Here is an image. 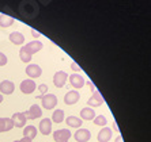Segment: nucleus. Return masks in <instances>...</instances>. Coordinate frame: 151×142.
Instances as JSON below:
<instances>
[{
	"label": "nucleus",
	"instance_id": "26",
	"mask_svg": "<svg viewBox=\"0 0 151 142\" xmlns=\"http://www.w3.org/2000/svg\"><path fill=\"white\" fill-rule=\"evenodd\" d=\"M7 55L4 54V53L0 52V66H6L7 65Z\"/></svg>",
	"mask_w": 151,
	"mask_h": 142
},
{
	"label": "nucleus",
	"instance_id": "14",
	"mask_svg": "<svg viewBox=\"0 0 151 142\" xmlns=\"http://www.w3.org/2000/svg\"><path fill=\"white\" fill-rule=\"evenodd\" d=\"M40 133L42 135H49L52 133V121L49 118H45L40 122Z\"/></svg>",
	"mask_w": 151,
	"mask_h": 142
},
{
	"label": "nucleus",
	"instance_id": "28",
	"mask_svg": "<svg viewBox=\"0 0 151 142\" xmlns=\"http://www.w3.org/2000/svg\"><path fill=\"white\" fill-rule=\"evenodd\" d=\"M6 131V118H0V133Z\"/></svg>",
	"mask_w": 151,
	"mask_h": 142
},
{
	"label": "nucleus",
	"instance_id": "4",
	"mask_svg": "<svg viewBox=\"0 0 151 142\" xmlns=\"http://www.w3.org/2000/svg\"><path fill=\"white\" fill-rule=\"evenodd\" d=\"M21 92L22 94H25V95H30L33 94L35 91V88H37V84L34 83V80L32 79H27V80H23L21 83Z\"/></svg>",
	"mask_w": 151,
	"mask_h": 142
},
{
	"label": "nucleus",
	"instance_id": "5",
	"mask_svg": "<svg viewBox=\"0 0 151 142\" xmlns=\"http://www.w3.org/2000/svg\"><path fill=\"white\" fill-rule=\"evenodd\" d=\"M71 138V131L68 129H60L53 133V139L55 142H68Z\"/></svg>",
	"mask_w": 151,
	"mask_h": 142
},
{
	"label": "nucleus",
	"instance_id": "27",
	"mask_svg": "<svg viewBox=\"0 0 151 142\" xmlns=\"http://www.w3.org/2000/svg\"><path fill=\"white\" fill-rule=\"evenodd\" d=\"M71 69L74 70V72H76V73H81L82 72V69H81V66L78 65L76 62H71Z\"/></svg>",
	"mask_w": 151,
	"mask_h": 142
},
{
	"label": "nucleus",
	"instance_id": "17",
	"mask_svg": "<svg viewBox=\"0 0 151 142\" xmlns=\"http://www.w3.org/2000/svg\"><path fill=\"white\" fill-rule=\"evenodd\" d=\"M97 116L95 111L90 107H84L81 110V119L82 121H93Z\"/></svg>",
	"mask_w": 151,
	"mask_h": 142
},
{
	"label": "nucleus",
	"instance_id": "35",
	"mask_svg": "<svg viewBox=\"0 0 151 142\" xmlns=\"http://www.w3.org/2000/svg\"><path fill=\"white\" fill-rule=\"evenodd\" d=\"M12 142H19V141H12Z\"/></svg>",
	"mask_w": 151,
	"mask_h": 142
},
{
	"label": "nucleus",
	"instance_id": "33",
	"mask_svg": "<svg viewBox=\"0 0 151 142\" xmlns=\"http://www.w3.org/2000/svg\"><path fill=\"white\" fill-rule=\"evenodd\" d=\"M19 142H33V141L29 138H22V139H19Z\"/></svg>",
	"mask_w": 151,
	"mask_h": 142
},
{
	"label": "nucleus",
	"instance_id": "8",
	"mask_svg": "<svg viewBox=\"0 0 151 142\" xmlns=\"http://www.w3.org/2000/svg\"><path fill=\"white\" fill-rule=\"evenodd\" d=\"M75 141L76 142H88L91 138V133L87 129H78L74 134Z\"/></svg>",
	"mask_w": 151,
	"mask_h": 142
},
{
	"label": "nucleus",
	"instance_id": "10",
	"mask_svg": "<svg viewBox=\"0 0 151 142\" xmlns=\"http://www.w3.org/2000/svg\"><path fill=\"white\" fill-rule=\"evenodd\" d=\"M81 99V95L78 91H68L67 94L64 95V103L67 106H72V104H76Z\"/></svg>",
	"mask_w": 151,
	"mask_h": 142
},
{
	"label": "nucleus",
	"instance_id": "2",
	"mask_svg": "<svg viewBox=\"0 0 151 142\" xmlns=\"http://www.w3.org/2000/svg\"><path fill=\"white\" fill-rule=\"evenodd\" d=\"M68 80V75L64 70H57L55 73V76H53V84H55V87L57 88H63L65 85Z\"/></svg>",
	"mask_w": 151,
	"mask_h": 142
},
{
	"label": "nucleus",
	"instance_id": "25",
	"mask_svg": "<svg viewBox=\"0 0 151 142\" xmlns=\"http://www.w3.org/2000/svg\"><path fill=\"white\" fill-rule=\"evenodd\" d=\"M14 129V122L11 121V118H6V131H10Z\"/></svg>",
	"mask_w": 151,
	"mask_h": 142
},
{
	"label": "nucleus",
	"instance_id": "23",
	"mask_svg": "<svg viewBox=\"0 0 151 142\" xmlns=\"http://www.w3.org/2000/svg\"><path fill=\"white\" fill-rule=\"evenodd\" d=\"M93 122H94L95 126H99V127H105L106 123H108V119H106L105 115H98V116H95V118L93 119Z\"/></svg>",
	"mask_w": 151,
	"mask_h": 142
},
{
	"label": "nucleus",
	"instance_id": "29",
	"mask_svg": "<svg viewBox=\"0 0 151 142\" xmlns=\"http://www.w3.org/2000/svg\"><path fill=\"white\" fill-rule=\"evenodd\" d=\"M32 35H33V38H35V41L41 37V34H40L38 31H35V30H32Z\"/></svg>",
	"mask_w": 151,
	"mask_h": 142
},
{
	"label": "nucleus",
	"instance_id": "21",
	"mask_svg": "<svg viewBox=\"0 0 151 142\" xmlns=\"http://www.w3.org/2000/svg\"><path fill=\"white\" fill-rule=\"evenodd\" d=\"M52 123H63L64 122V111L63 110H55L53 111V115H52Z\"/></svg>",
	"mask_w": 151,
	"mask_h": 142
},
{
	"label": "nucleus",
	"instance_id": "34",
	"mask_svg": "<svg viewBox=\"0 0 151 142\" xmlns=\"http://www.w3.org/2000/svg\"><path fill=\"white\" fill-rule=\"evenodd\" d=\"M1 102H3V95L0 94V103H1Z\"/></svg>",
	"mask_w": 151,
	"mask_h": 142
},
{
	"label": "nucleus",
	"instance_id": "30",
	"mask_svg": "<svg viewBox=\"0 0 151 142\" xmlns=\"http://www.w3.org/2000/svg\"><path fill=\"white\" fill-rule=\"evenodd\" d=\"M87 84H88V87H90V89H91L93 92H94V91H95V85H94V83H93V81H87Z\"/></svg>",
	"mask_w": 151,
	"mask_h": 142
},
{
	"label": "nucleus",
	"instance_id": "13",
	"mask_svg": "<svg viewBox=\"0 0 151 142\" xmlns=\"http://www.w3.org/2000/svg\"><path fill=\"white\" fill-rule=\"evenodd\" d=\"M11 121L14 122V127H25L26 126V116L23 112H15L12 116H11Z\"/></svg>",
	"mask_w": 151,
	"mask_h": 142
},
{
	"label": "nucleus",
	"instance_id": "20",
	"mask_svg": "<svg viewBox=\"0 0 151 142\" xmlns=\"http://www.w3.org/2000/svg\"><path fill=\"white\" fill-rule=\"evenodd\" d=\"M12 23H14V19H12V16H10V15H6V14H0V27L7 28V27H10Z\"/></svg>",
	"mask_w": 151,
	"mask_h": 142
},
{
	"label": "nucleus",
	"instance_id": "1",
	"mask_svg": "<svg viewBox=\"0 0 151 142\" xmlns=\"http://www.w3.org/2000/svg\"><path fill=\"white\" fill-rule=\"evenodd\" d=\"M42 107L45 110H53L57 106V96L53 94H46L44 96H41Z\"/></svg>",
	"mask_w": 151,
	"mask_h": 142
},
{
	"label": "nucleus",
	"instance_id": "31",
	"mask_svg": "<svg viewBox=\"0 0 151 142\" xmlns=\"http://www.w3.org/2000/svg\"><path fill=\"white\" fill-rule=\"evenodd\" d=\"M114 142H124V138L121 137V135H119L116 139H114Z\"/></svg>",
	"mask_w": 151,
	"mask_h": 142
},
{
	"label": "nucleus",
	"instance_id": "3",
	"mask_svg": "<svg viewBox=\"0 0 151 142\" xmlns=\"http://www.w3.org/2000/svg\"><path fill=\"white\" fill-rule=\"evenodd\" d=\"M26 116V119H30V121H34V119L40 118V116H42V108L40 107L38 104H33V106H30V108H29V111H26V112H23Z\"/></svg>",
	"mask_w": 151,
	"mask_h": 142
},
{
	"label": "nucleus",
	"instance_id": "32",
	"mask_svg": "<svg viewBox=\"0 0 151 142\" xmlns=\"http://www.w3.org/2000/svg\"><path fill=\"white\" fill-rule=\"evenodd\" d=\"M113 130H114V131H117V133L120 131L119 127H117V123H116V122H113Z\"/></svg>",
	"mask_w": 151,
	"mask_h": 142
},
{
	"label": "nucleus",
	"instance_id": "24",
	"mask_svg": "<svg viewBox=\"0 0 151 142\" xmlns=\"http://www.w3.org/2000/svg\"><path fill=\"white\" fill-rule=\"evenodd\" d=\"M38 91H40V96L46 95V94H48V85H46V84H40V85H38Z\"/></svg>",
	"mask_w": 151,
	"mask_h": 142
},
{
	"label": "nucleus",
	"instance_id": "18",
	"mask_svg": "<svg viewBox=\"0 0 151 142\" xmlns=\"http://www.w3.org/2000/svg\"><path fill=\"white\" fill-rule=\"evenodd\" d=\"M10 41L14 43V45H22L25 43V35L19 31H14L10 34Z\"/></svg>",
	"mask_w": 151,
	"mask_h": 142
},
{
	"label": "nucleus",
	"instance_id": "6",
	"mask_svg": "<svg viewBox=\"0 0 151 142\" xmlns=\"http://www.w3.org/2000/svg\"><path fill=\"white\" fill-rule=\"evenodd\" d=\"M104 103H105V100H104L102 95L99 94L97 89L94 91V94L91 95V97H90V99L87 100V106H88L90 108H93V107H99V106H102Z\"/></svg>",
	"mask_w": 151,
	"mask_h": 142
},
{
	"label": "nucleus",
	"instance_id": "15",
	"mask_svg": "<svg viewBox=\"0 0 151 142\" xmlns=\"http://www.w3.org/2000/svg\"><path fill=\"white\" fill-rule=\"evenodd\" d=\"M98 142H109L112 139V129L110 127H102L101 131L97 135Z\"/></svg>",
	"mask_w": 151,
	"mask_h": 142
},
{
	"label": "nucleus",
	"instance_id": "11",
	"mask_svg": "<svg viewBox=\"0 0 151 142\" xmlns=\"http://www.w3.org/2000/svg\"><path fill=\"white\" fill-rule=\"evenodd\" d=\"M15 91V85L10 80H3L0 83V94L1 95H11Z\"/></svg>",
	"mask_w": 151,
	"mask_h": 142
},
{
	"label": "nucleus",
	"instance_id": "19",
	"mask_svg": "<svg viewBox=\"0 0 151 142\" xmlns=\"http://www.w3.org/2000/svg\"><path fill=\"white\" fill-rule=\"evenodd\" d=\"M37 137V129L35 126H25L23 127V138H29V139H34Z\"/></svg>",
	"mask_w": 151,
	"mask_h": 142
},
{
	"label": "nucleus",
	"instance_id": "22",
	"mask_svg": "<svg viewBox=\"0 0 151 142\" xmlns=\"http://www.w3.org/2000/svg\"><path fill=\"white\" fill-rule=\"evenodd\" d=\"M32 57L33 55L30 54V53L26 50L23 46L21 48V50H19V58H21V61L22 62H25V64H29L30 61H32Z\"/></svg>",
	"mask_w": 151,
	"mask_h": 142
},
{
	"label": "nucleus",
	"instance_id": "12",
	"mask_svg": "<svg viewBox=\"0 0 151 142\" xmlns=\"http://www.w3.org/2000/svg\"><path fill=\"white\" fill-rule=\"evenodd\" d=\"M42 46L44 45H42L41 41H30V42H27L26 45H23V48L33 55V54H35V53H38L42 49Z\"/></svg>",
	"mask_w": 151,
	"mask_h": 142
},
{
	"label": "nucleus",
	"instance_id": "16",
	"mask_svg": "<svg viewBox=\"0 0 151 142\" xmlns=\"http://www.w3.org/2000/svg\"><path fill=\"white\" fill-rule=\"evenodd\" d=\"M64 121H65V123H67L68 127H74V129H81L82 123H83V121H82L81 118L74 116V115H70V116H67V118H64Z\"/></svg>",
	"mask_w": 151,
	"mask_h": 142
},
{
	"label": "nucleus",
	"instance_id": "7",
	"mask_svg": "<svg viewBox=\"0 0 151 142\" xmlns=\"http://www.w3.org/2000/svg\"><path fill=\"white\" fill-rule=\"evenodd\" d=\"M26 75H27L30 79H38L40 76L42 75V69L41 66H38L37 64H29L26 66Z\"/></svg>",
	"mask_w": 151,
	"mask_h": 142
},
{
	"label": "nucleus",
	"instance_id": "9",
	"mask_svg": "<svg viewBox=\"0 0 151 142\" xmlns=\"http://www.w3.org/2000/svg\"><path fill=\"white\" fill-rule=\"evenodd\" d=\"M70 84L72 85V87L75 88V89H81V88L84 87V79L82 75H79V73H72L70 77Z\"/></svg>",
	"mask_w": 151,
	"mask_h": 142
}]
</instances>
